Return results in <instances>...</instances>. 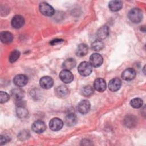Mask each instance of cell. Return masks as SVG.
Masks as SVG:
<instances>
[{"instance_id":"6da1fadb","label":"cell","mask_w":146,"mask_h":146,"mask_svg":"<svg viewBox=\"0 0 146 146\" xmlns=\"http://www.w3.org/2000/svg\"><path fill=\"white\" fill-rule=\"evenodd\" d=\"M129 20L135 23H138L143 19V13L139 8L132 9L128 14Z\"/></svg>"},{"instance_id":"7a4b0ae2","label":"cell","mask_w":146,"mask_h":146,"mask_svg":"<svg viewBox=\"0 0 146 146\" xmlns=\"http://www.w3.org/2000/svg\"><path fill=\"white\" fill-rule=\"evenodd\" d=\"M79 73L84 76L90 75L92 72V66L87 62H83L79 64L78 67Z\"/></svg>"},{"instance_id":"3957f363","label":"cell","mask_w":146,"mask_h":146,"mask_svg":"<svg viewBox=\"0 0 146 146\" xmlns=\"http://www.w3.org/2000/svg\"><path fill=\"white\" fill-rule=\"evenodd\" d=\"M40 12L45 16H51L54 14V8L46 2H42L39 5Z\"/></svg>"},{"instance_id":"277c9868","label":"cell","mask_w":146,"mask_h":146,"mask_svg":"<svg viewBox=\"0 0 146 146\" xmlns=\"http://www.w3.org/2000/svg\"><path fill=\"white\" fill-rule=\"evenodd\" d=\"M103 61V57L101 55L98 53H94L90 57V63L94 67H98L100 66Z\"/></svg>"},{"instance_id":"5b68a950","label":"cell","mask_w":146,"mask_h":146,"mask_svg":"<svg viewBox=\"0 0 146 146\" xmlns=\"http://www.w3.org/2000/svg\"><path fill=\"white\" fill-rule=\"evenodd\" d=\"M59 78L64 83H70L74 79V76L70 70H63L59 74Z\"/></svg>"},{"instance_id":"8992f818","label":"cell","mask_w":146,"mask_h":146,"mask_svg":"<svg viewBox=\"0 0 146 146\" xmlns=\"http://www.w3.org/2000/svg\"><path fill=\"white\" fill-rule=\"evenodd\" d=\"M39 84L42 88L44 89H49L52 87L54 84V80L51 77L44 76L40 78Z\"/></svg>"},{"instance_id":"52a82bcc","label":"cell","mask_w":146,"mask_h":146,"mask_svg":"<svg viewBox=\"0 0 146 146\" xmlns=\"http://www.w3.org/2000/svg\"><path fill=\"white\" fill-rule=\"evenodd\" d=\"M63 125V121L58 117L52 119L49 123V127L50 129L54 131H57L60 130L62 128Z\"/></svg>"},{"instance_id":"ba28073f","label":"cell","mask_w":146,"mask_h":146,"mask_svg":"<svg viewBox=\"0 0 146 146\" xmlns=\"http://www.w3.org/2000/svg\"><path fill=\"white\" fill-rule=\"evenodd\" d=\"M28 82V78L23 74H19L16 75L13 79V83L18 87H23Z\"/></svg>"},{"instance_id":"9c48e42d","label":"cell","mask_w":146,"mask_h":146,"mask_svg":"<svg viewBox=\"0 0 146 146\" xmlns=\"http://www.w3.org/2000/svg\"><path fill=\"white\" fill-rule=\"evenodd\" d=\"M91 104L87 100H83L78 104L77 108L78 111L82 114L87 113L90 110Z\"/></svg>"},{"instance_id":"30bf717a","label":"cell","mask_w":146,"mask_h":146,"mask_svg":"<svg viewBox=\"0 0 146 146\" xmlns=\"http://www.w3.org/2000/svg\"><path fill=\"white\" fill-rule=\"evenodd\" d=\"M31 128L34 132L40 133L46 130V125L43 121L41 120H36L33 123Z\"/></svg>"},{"instance_id":"8fae6325","label":"cell","mask_w":146,"mask_h":146,"mask_svg":"<svg viewBox=\"0 0 146 146\" xmlns=\"http://www.w3.org/2000/svg\"><path fill=\"white\" fill-rule=\"evenodd\" d=\"M121 86V81L118 78H115L111 79L108 84V88L110 91L116 92L119 90Z\"/></svg>"},{"instance_id":"7c38bea8","label":"cell","mask_w":146,"mask_h":146,"mask_svg":"<svg viewBox=\"0 0 146 146\" xmlns=\"http://www.w3.org/2000/svg\"><path fill=\"white\" fill-rule=\"evenodd\" d=\"M25 20L23 17L19 15H15L11 20V26L15 29H19L23 26Z\"/></svg>"},{"instance_id":"4fadbf2b","label":"cell","mask_w":146,"mask_h":146,"mask_svg":"<svg viewBox=\"0 0 146 146\" xmlns=\"http://www.w3.org/2000/svg\"><path fill=\"white\" fill-rule=\"evenodd\" d=\"M136 76V71L134 69L128 68L125 70L121 74L122 78L125 80H131L135 78Z\"/></svg>"},{"instance_id":"5bb4252c","label":"cell","mask_w":146,"mask_h":146,"mask_svg":"<svg viewBox=\"0 0 146 146\" xmlns=\"http://www.w3.org/2000/svg\"><path fill=\"white\" fill-rule=\"evenodd\" d=\"M11 95L13 98L16 101H21L25 96V92L19 88H15L11 91Z\"/></svg>"},{"instance_id":"9a60e30c","label":"cell","mask_w":146,"mask_h":146,"mask_svg":"<svg viewBox=\"0 0 146 146\" xmlns=\"http://www.w3.org/2000/svg\"><path fill=\"white\" fill-rule=\"evenodd\" d=\"M94 88L99 92H103L106 89V83L102 78L96 79L94 83Z\"/></svg>"},{"instance_id":"2e32d148","label":"cell","mask_w":146,"mask_h":146,"mask_svg":"<svg viewBox=\"0 0 146 146\" xmlns=\"http://www.w3.org/2000/svg\"><path fill=\"white\" fill-rule=\"evenodd\" d=\"M55 93L56 96L61 98H66L69 95V90L65 86H59L56 87L55 90Z\"/></svg>"},{"instance_id":"e0dca14e","label":"cell","mask_w":146,"mask_h":146,"mask_svg":"<svg viewBox=\"0 0 146 146\" xmlns=\"http://www.w3.org/2000/svg\"><path fill=\"white\" fill-rule=\"evenodd\" d=\"M109 35V28L107 26L100 27L96 33V35L99 40L104 39Z\"/></svg>"},{"instance_id":"ac0fdd59","label":"cell","mask_w":146,"mask_h":146,"mask_svg":"<svg viewBox=\"0 0 146 146\" xmlns=\"http://www.w3.org/2000/svg\"><path fill=\"white\" fill-rule=\"evenodd\" d=\"M0 38L2 43L9 44L13 41V36L12 34L9 31H2L0 34Z\"/></svg>"},{"instance_id":"d6986e66","label":"cell","mask_w":146,"mask_h":146,"mask_svg":"<svg viewBox=\"0 0 146 146\" xmlns=\"http://www.w3.org/2000/svg\"><path fill=\"white\" fill-rule=\"evenodd\" d=\"M88 47L87 44L82 43L78 45L76 51V54L77 56L82 57L83 56H85L87 53L88 52Z\"/></svg>"},{"instance_id":"ffe728a7","label":"cell","mask_w":146,"mask_h":146,"mask_svg":"<svg viewBox=\"0 0 146 146\" xmlns=\"http://www.w3.org/2000/svg\"><path fill=\"white\" fill-rule=\"evenodd\" d=\"M108 6L112 11H117L122 8L123 3L120 1H112L109 3Z\"/></svg>"},{"instance_id":"44dd1931","label":"cell","mask_w":146,"mask_h":146,"mask_svg":"<svg viewBox=\"0 0 146 146\" xmlns=\"http://www.w3.org/2000/svg\"><path fill=\"white\" fill-rule=\"evenodd\" d=\"M76 66V61L73 58H68L64 61L62 66L64 70H70L72 69Z\"/></svg>"},{"instance_id":"7402d4cb","label":"cell","mask_w":146,"mask_h":146,"mask_svg":"<svg viewBox=\"0 0 146 146\" xmlns=\"http://www.w3.org/2000/svg\"><path fill=\"white\" fill-rule=\"evenodd\" d=\"M77 121L76 116L74 113L68 114L65 118V123L67 126H73Z\"/></svg>"},{"instance_id":"603a6c76","label":"cell","mask_w":146,"mask_h":146,"mask_svg":"<svg viewBox=\"0 0 146 146\" xmlns=\"http://www.w3.org/2000/svg\"><path fill=\"white\" fill-rule=\"evenodd\" d=\"M17 115L18 117L22 119L26 117L28 115L27 110L23 106L20 104H18L16 110Z\"/></svg>"},{"instance_id":"cb8c5ba5","label":"cell","mask_w":146,"mask_h":146,"mask_svg":"<svg viewBox=\"0 0 146 146\" xmlns=\"http://www.w3.org/2000/svg\"><path fill=\"white\" fill-rule=\"evenodd\" d=\"M104 47V43L101 40L98 39L95 40L94 42H92L91 44V48L94 51H100Z\"/></svg>"},{"instance_id":"d4e9b609","label":"cell","mask_w":146,"mask_h":146,"mask_svg":"<svg viewBox=\"0 0 146 146\" xmlns=\"http://www.w3.org/2000/svg\"><path fill=\"white\" fill-rule=\"evenodd\" d=\"M94 92V88L91 86H84L81 90V94L84 96H90L93 94Z\"/></svg>"},{"instance_id":"484cf974","label":"cell","mask_w":146,"mask_h":146,"mask_svg":"<svg viewBox=\"0 0 146 146\" xmlns=\"http://www.w3.org/2000/svg\"><path fill=\"white\" fill-rule=\"evenodd\" d=\"M143 102L142 99L139 98H136L132 99L130 102L131 106L135 108H139L143 106Z\"/></svg>"},{"instance_id":"4316f807","label":"cell","mask_w":146,"mask_h":146,"mask_svg":"<svg viewBox=\"0 0 146 146\" xmlns=\"http://www.w3.org/2000/svg\"><path fill=\"white\" fill-rule=\"evenodd\" d=\"M19 56H20L19 51L17 50H14L10 53L9 57V60L10 62L14 63L15 61H17V59H18V58H19Z\"/></svg>"},{"instance_id":"83f0119b","label":"cell","mask_w":146,"mask_h":146,"mask_svg":"<svg viewBox=\"0 0 146 146\" xmlns=\"http://www.w3.org/2000/svg\"><path fill=\"white\" fill-rule=\"evenodd\" d=\"M135 119L136 118H133V116H128L127 118L125 119L124 124L128 127H133V125L136 124Z\"/></svg>"},{"instance_id":"f1b7e54d","label":"cell","mask_w":146,"mask_h":146,"mask_svg":"<svg viewBox=\"0 0 146 146\" xmlns=\"http://www.w3.org/2000/svg\"><path fill=\"white\" fill-rule=\"evenodd\" d=\"M10 98L9 95L4 91H1L0 92V102L1 103H4L9 100Z\"/></svg>"},{"instance_id":"f546056e","label":"cell","mask_w":146,"mask_h":146,"mask_svg":"<svg viewBox=\"0 0 146 146\" xmlns=\"http://www.w3.org/2000/svg\"><path fill=\"white\" fill-rule=\"evenodd\" d=\"M28 135H29V132L27 131H23V132H20V133L18 135V137L21 139V140H24L26 139L28 137Z\"/></svg>"},{"instance_id":"4dcf8cb0","label":"cell","mask_w":146,"mask_h":146,"mask_svg":"<svg viewBox=\"0 0 146 146\" xmlns=\"http://www.w3.org/2000/svg\"><path fill=\"white\" fill-rule=\"evenodd\" d=\"M10 141V139L6 136H1V145H3Z\"/></svg>"},{"instance_id":"1f68e13d","label":"cell","mask_w":146,"mask_h":146,"mask_svg":"<svg viewBox=\"0 0 146 146\" xmlns=\"http://www.w3.org/2000/svg\"><path fill=\"white\" fill-rule=\"evenodd\" d=\"M64 40L63 39H55L54 40H52L51 41L50 44L51 45H55L60 43H62Z\"/></svg>"}]
</instances>
